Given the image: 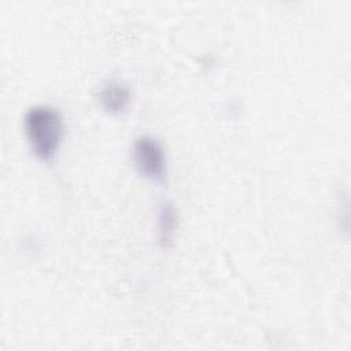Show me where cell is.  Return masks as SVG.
Wrapping results in <instances>:
<instances>
[{
	"instance_id": "obj_1",
	"label": "cell",
	"mask_w": 351,
	"mask_h": 351,
	"mask_svg": "<svg viewBox=\"0 0 351 351\" xmlns=\"http://www.w3.org/2000/svg\"><path fill=\"white\" fill-rule=\"evenodd\" d=\"M23 125L34 155L45 162L51 160L63 136L60 112L49 106H34L26 111Z\"/></svg>"
},
{
	"instance_id": "obj_2",
	"label": "cell",
	"mask_w": 351,
	"mask_h": 351,
	"mask_svg": "<svg viewBox=\"0 0 351 351\" xmlns=\"http://www.w3.org/2000/svg\"><path fill=\"white\" fill-rule=\"evenodd\" d=\"M132 160L138 171L145 178L156 182L166 180V156L162 144L151 137H138L132 148Z\"/></svg>"
},
{
	"instance_id": "obj_3",
	"label": "cell",
	"mask_w": 351,
	"mask_h": 351,
	"mask_svg": "<svg viewBox=\"0 0 351 351\" xmlns=\"http://www.w3.org/2000/svg\"><path fill=\"white\" fill-rule=\"evenodd\" d=\"M101 107L112 114H119L125 111L130 103L132 93L130 89L121 81L111 80L106 81L97 93Z\"/></svg>"
},
{
	"instance_id": "obj_4",
	"label": "cell",
	"mask_w": 351,
	"mask_h": 351,
	"mask_svg": "<svg viewBox=\"0 0 351 351\" xmlns=\"http://www.w3.org/2000/svg\"><path fill=\"white\" fill-rule=\"evenodd\" d=\"M178 226V213L173 203H163L159 207L156 218V240L163 248H169L173 244L176 230Z\"/></svg>"
}]
</instances>
